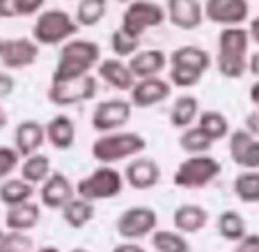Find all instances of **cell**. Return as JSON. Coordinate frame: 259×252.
Segmentation results:
<instances>
[{"mask_svg":"<svg viewBox=\"0 0 259 252\" xmlns=\"http://www.w3.org/2000/svg\"><path fill=\"white\" fill-rule=\"evenodd\" d=\"M101 62V46L97 41L90 39H71L60 49L58 64L51 82H67L83 78L92 71L94 67H99Z\"/></svg>","mask_w":259,"mask_h":252,"instance_id":"6da1fadb","label":"cell"},{"mask_svg":"<svg viewBox=\"0 0 259 252\" xmlns=\"http://www.w3.org/2000/svg\"><path fill=\"white\" fill-rule=\"evenodd\" d=\"M46 0H16V12L19 16H32L44 7Z\"/></svg>","mask_w":259,"mask_h":252,"instance_id":"74e56055","label":"cell"},{"mask_svg":"<svg viewBox=\"0 0 259 252\" xmlns=\"http://www.w3.org/2000/svg\"><path fill=\"white\" fill-rule=\"evenodd\" d=\"M250 101H252L254 106H257V110H259V78L250 85Z\"/></svg>","mask_w":259,"mask_h":252,"instance_id":"bcb514c9","label":"cell"},{"mask_svg":"<svg viewBox=\"0 0 259 252\" xmlns=\"http://www.w3.org/2000/svg\"><path fill=\"white\" fill-rule=\"evenodd\" d=\"M230 158L243 170H259V138L248 129L230 133Z\"/></svg>","mask_w":259,"mask_h":252,"instance_id":"9a60e30c","label":"cell"},{"mask_svg":"<svg viewBox=\"0 0 259 252\" xmlns=\"http://www.w3.org/2000/svg\"><path fill=\"white\" fill-rule=\"evenodd\" d=\"M44 142H46V124H39L37 119H25L16 126L14 149L19 151V156L37 154Z\"/></svg>","mask_w":259,"mask_h":252,"instance_id":"ffe728a7","label":"cell"},{"mask_svg":"<svg viewBox=\"0 0 259 252\" xmlns=\"http://www.w3.org/2000/svg\"><path fill=\"white\" fill-rule=\"evenodd\" d=\"M250 32L243 25L234 28H223L218 34V55H215V67L220 76L236 80L243 78L248 71V49H250Z\"/></svg>","mask_w":259,"mask_h":252,"instance_id":"7a4b0ae2","label":"cell"},{"mask_svg":"<svg viewBox=\"0 0 259 252\" xmlns=\"http://www.w3.org/2000/svg\"><path fill=\"white\" fill-rule=\"evenodd\" d=\"M99 90V80L97 76L88 73L83 78H76V80H67V82H51L49 88V101L55 106L64 108V106H78L85 103L90 99L97 97Z\"/></svg>","mask_w":259,"mask_h":252,"instance_id":"9c48e42d","label":"cell"},{"mask_svg":"<svg viewBox=\"0 0 259 252\" xmlns=\"http://www.w3.org/2000/svg\"><path fill=\"white\" fill-rule=\"evenodd\" d=\"M197 126H200L202 131H204L213 142L225 140V138H230V133H232L230 119L218 110H202L200 117H197Z\"/></svg>","mask_w":259,"mask_h":252,"instance_id":"f1b7e54d","label":"cell"},{"mask_svg":"<svg viewBox=\"0 0 259 252\" xmlns=\"http://www.w3.org/2000/svg\"><path fill=\"white\" fill-rule=\"evenodd\" d=\"M167 21L184 32H193L204 21V7L200 0H167Z\"/></svg>","mask_w":259,"mask_h":252,"instance_id":"2e32d148","label":"cell"},{"mask_svg":"<svg viewBox=\"0 0 259 252\" xmlns=\"http://www.w3.org/2000/svg\"><path fill=\"white\" fill-rule=\"evenodd\" d=\"M37 252H60L58 247H53V245H44V247H39Z\"/></svg>","mask_w":259,"mask_h":252,"instance_id":"c3c4849f","label":"cell"},{"mask_svg":"<svg viewBox=\"0 0 259 252\" xmlns=\"http://www.w3.org/2000/svg\"><path fill=\"white\" fill-rule=\"evenodd\" d=\"M51 175H53V167H51V158L46 154L37 151L32 156H25V160L21 163V179H25L32 186L44 184Z\"/></svg>","mask_w":259,"mask_h":252,"instance_id":"4316f807","label":"cell"},{"mask_svg":"<svg viewBox=\"0 0 259 252\" xmlns=\"http://www.w3.org/2000/svg\"><path fill=\"white\" fill-rule=\"evenodd\" d=\"M197 117H200V101H197V97H193V94H181V97L175 99V103H172V108H170V124L175 126V129L184 131V129L195 124Z\"/></svg>","mask_w":259,"mask_h":252,"instance_id":"d4e9b609","label":"cell"},{"mask_svg":"<svg viewBox=\"0 0 259 252\" xmlns=\"http://www.w3.org/2000/svg\"><path fill=\"white\" fill-rule=\"evenodd\" d=\"M73 193H76V186L71 184V179H69L67 175H62V172H53V175L41 184L39 199L46 208H60V211H62L73 199Z\"/></svg>","mask_w":259,"mask_h":252,"instance_id":"ac0fdd59","label":"cell"},{"mask_svg":"<svg viewBox=\"0 0 259 252\" xmlns=\"http://www.w3.org/2000/svg\"><path fill=\"white\" fill-rule=\"evenodd\" d=\"M113 252H145V247L138 245V243H133V241H126V243H119Z\"/></svg>","mask_w":259,"mask_h":252,"instance_id":"7bdbcfd3","label":"cell"},{"mask_svg":"<svg viewBox=\"0 0 259 252\" xmlns=\"http://www.w3.org/2000/svg\"><path fill=\"white\" fill-rule=\"evenodd\" d=\"M250 16L248 0H204V19L220 28L243 25Z\"/></svg>","mask_w":259,"mask_h":252,"instance_id":"7c38bea8","label":"cell"},{"mask_svg":"<svg viewBox=\"0 0 259 252\" xmlns=\"http://www.w3.org/2000/svg\"><path fill=\"white\" fill-rule=\"evenodd\" d=\"M14 88H16L14 78H12L10 73L0 71V99H7L12 92H14Z\"/></svg>","mask_w":259,"mask_h":252,"instance_id":"ab89813d","label":"cell"},{"mask_svg":"<svg viewBox=\"0 0 259 252\" xmlns=\"http://www.w3.org/2000/svg\"><path fill=\"white\" fill-rule=\"evenodd\" d=\"M108 12V0H80L76 7V21L80 28H94Z\"/></svg>","mask_w":259,"mask_h":252,"instance_id":"1f68e13d","label":"cell"},{"mask_svg":"<svg viewBox=\"0 0 259 252\" xmlns=\"http://www.w3.org/2000/svg\"><path fill=\"white\" fill-rule=\"evenodd\" d=\"M215 227H218V234L225 238V241H234V243L241 241V238L248 234V223H245V218L239 211H234V208L223 211V214L218 216Z\"/></svg>","mask_w":259,"mask_h":252,"instance_id":"83f0119b","label":"cell"},{"mask_svg":"<svg viewBox=\"0 0 259 252\" xmlns=\"http://www.w3.org/2000/svg\"><path fill=\"white\" fill-rule=\"evenodd\" d=\"M71 252H90V250H85V247H73Z\"/></svg>","mask_w":259,"mask_h":252,"instance_id":"681fc988","label":"cell"},{"mask_svg":"<svg viewBox=\"0 0 259 252\" xmlns=\"http://www.w3.org/2000/svg\"><path fill=\"white\" fill-rule=\"evenodd\" d=\"M234 195L245 204L259 202V170H243L234 179Z\"/></svg>","mask_w":259,"mask_h":252,"instance_id":"836d02e7","label":"cell"},{"mask_svg":"<svg viewBox=\"0 0 259 252\" xmlns=\"http://www.w3.org/2000/svg\"><path fill=\"white\" fill-rule=\"evenodd\" d=\"M97 73L108 88L119 90V92H131V88L136 85V73L131 71L128 64H124L119 58H106L99 62Z\"/></svg>","mask_w":259,"mask_h":252,"instance_id":"d6986e66","label":"cell"},{"mask_svg":"<svg viewBox=\"0 0 259 252\" xmlns=\"http://www.w3.org/2000/svg\"><path fill=\"white\" fill-rule=\"evenodd\" d=\"M248 71L252 73L254 78H259V51L254 55H250V60H248Z\"/></svg>","mask_w":259,"mask_h":252,"instance_id":"ee69618b","label":"cell"},{"mask_svg":"<svg viewBox=\"0 0 259 252\" xmlns=\"http://www.w3.org/2000/svg\"><path fill=\"white\" fill-rule=\"evenodd\" d=\"M115 3H131V0H115Z\"/></svg>","mask_w":259,"mask_h":252,"instance_id":"f907efd6","label":"cell"},{"mask_svg":"<svg viewBox=\"0 0 259 252\" xmlns=\"http://www.w3.org/2000/svg\"><path fill=\"white\" fill-rule=\"evenodd\" d=\"M152 245L156 252H191V243L186 241V234L179 229H158L152 234Z\"/></svg>","mask_w":259,"mask_h":252,"instance_id":"4dcf8cb0","label":"cell"},{"mask_svg":"<svg viewBox=\"0 0 259 252\" xmlns=\"http://www.w3.org/2000/svg\"><path fill=\"white\" fill-rule=\"evenodd\" d=\"M124 181L133 190H152L161 181V167L149 156H136L128 160L126 170H124Z\"/></svg>","mask_w":259,"mask_h":252,"instance_id":"e0dca14e","label":"cell"},{"mask_svg":"<svg viewBox=\"0 0 259 252\" xmlns=\"http://www.w3.org/2000/svg\"><path fill=\"white\" fill-rule=\"evenodd\" d=\"M78 21L64 10H46L32 25V39L39 46H58L78 32Z\"/></svg>","mask_w":259,"mask_h":252,"instance_id":"8992f818","label":"cell"},{"mask_svg":"<svg viewBox=\"0 0 259 252\" xmlns=\"http://www.w3.org/2000/svg\"><path fill=\"white\" fill-rule=\"evenodd\" d=\"M211 145H213V140H211V138L206 136V133L202 131L197 124L184 129V131H181V136H179V147L186 151L188 156H193V154H206V151L211 149Z\"/></svg>","mask_w":259,"mask_h":252,"instance_id":"d6a6232c","label":"cell"},{"mask_svg":"<svg viewBox=\"0 0 259 252\" xmlns=\"http://www.w3.org/2000/svg\"><path fill=\"white\" fill-rule=\"evenodd\" d=\"M147 149V140L136 131L101 133L92 142V158L101 165H113L119 160H131Z\"/></svg>","mask_w":259,"mask_h":252,"instance_id":"277c9868","label":"cell"},{"mask_svg":"<svg viewBox=\"0 0 259 252\" xmlns=\"http://www.w3.org/2000/svg\"><path fill=\"white\" fill-rule=\"evenodd\" d=\"M14 16H19L16 0H0V19H14Z\"/></svg>","mask_w":259,"mask_h":252,"instance_id":"60d3db41","label":"cell"},{"mask_svg":"<svg viewBox=\"0 0 259 252\" xmlns=\"http://www.w3.org/2000/svg\"><path fill=\"white\" fill-rule=\"evenodd\" d=\"M170 55H165L158 49H147V51H138L136 55H131L128 60V67L136 73V78H152L165 69Z\"/></svg>","mask_w":259,"mask_h":252,"instance_id":"603a6c76","label":"cell"},{"mask_svg":"<svg viewBox=\"0 0 259 252\" xmlns=\"http://www.w3.org/2000/svg\"><path fill=\"white\" fill-rule=\"evenodd\" d=\"M39 58V44L34 39H0V62L7 69H25L32 67Z\"/></svg>","mask_w":259,"mask_h":252,"instance_id":"4fadbf2b","label":"cell"},{"mask_svg":"<svg viewBox=\"0 0 259 252\" xmlns=\"http://www.w3.org/2000/svg\"><path fill=\"white\" fill-rule=\"evenodd\" d=\"M248 32H250V39H252L254 44L259 46V16H257V19H252V21H250V28H248Z\"/></svg>","mask_w":259,"mask_h":252,"instance_id":"f6af8a7d","label":"cell"},{"mask_svg":"<svg viewBox=\"0 0 259 252\" xmlns=\"http://www.w3.org/2000/svg\"><path fill=\"white\" fill-rule=\"evenodd\" d=\"M172 94V82L163 80L158 76L152 78H138L136 85L128 92V101L133 103V108H154L158 103H163Z\"/></svg>","mask_w":259,"mask_h":252,"instance_id":"5bb4252c","label":"cell"},{"mask_svg":"<svg viewBox=\"0 0 259 252\" xmlns=\"http://www.w3.org/2000/svg\"><path fill=\"white\" fill-rule=\"evenodd\" d=\"M172 223L181 234H197L209 223V211L202 208L200 204H181L172 214Z\"/></svg>","mask_w":259,"mask_h":252,"instance_id":"7402d4cb","label":"cell"},{"mask_svg":"<svg viewBox=\"0 0 259 252\" xmlns=\"http://www.w3.org/2000/svg\"><path fill=\"white\" fill-rule=\"evenodd\" d=\"M97 216V206L94 202L83 197H73L67 206L62 208V220L71 229H83L88 223H92V218Z\"/></svg>","mask_w":259,"mask_h":252,"instance_id":"484cf974","label":"cell"},{"mask_svg":"<svg viewBox=\"0 0 259 252\" xmlns=\"http://www.w3.org/2000/svg\"><path fill=\"white\" fill-rule=\"evenodd\" d=\"M156 225L158 216L152 206H131L119 214L115 229L124 241H138L156 232Z\"/></svg>","mask_w":259,"mask_h":252,"instance_id":"30bf717a","label":"cell"},{"mask_svg":"<svg viewBox=\"0 0 259 252\" xmlns=\"http://www.w3.org/2000/svg\"><path fill=\"white\" fill-rule=\"evenodd\" d=\"M19 165V151L14 147H0V179H7Z\"/></svg>","mask_w":259,"mask_h":252,"instance_id":"8d00e7d4","label":"cell"},{"mask_svg":"<svg viewBox=\"0 0 259 252\" xmlns=\"http://www.w3.org/2000/svg\"><path fill=\"white\" fill-rule=\"evenodd\" d=\"M220 175H223V165H220L218 158H213L209 154H193L177 165L172 181L179 188L197 190L213 184Z\"/></svg>","mask_w":259,"mask_h":252,"instance_id":"5b68a950","label":"cell"},{"mask_svg":"<svg viewBox=\"0 0 259 252\" xmlns=\"http://www.w3.org/2000/svg\"><path fill=\"white\" fill-rule=\"evenodd\" d=\"M165 16L167 12L154 0H131L128 7L122 12L119 28L126 30L133 37H142L147 30L158 28L165 21Z\"/></svg>","mask_w":259,"mask_h":252,"instance_id":"ba28073f","label":"cell"},{"mask_svg":"<svg viewBox=\"0 0 259 252\" xmlns=\"http://www.w3.org/2000/svg\"><path fill=\"white\" fill-rule=\"evenodd\" d=\"M167 67H170L172 88L191 90L195 85H200L204 73L211 69V53L204 51L202 46H179L170 53Z\"/></svg>","mask_w":259,"mask_h":252,"instance_id":"3957f363","label":"cell"},{"mask_svg":"<svg viewBox=\"0 0 259 252\" xmlns=\"http://www.w3.org/2000/svg\"><path fill=\"white\" fill-rule=\"evenodd\" d=\"M46 142L53 149L67 151L76 142V124L67 115H55L46 121Z\"/></svg>","mask_w":259,"mask_h":252,"instance_id":"44dd1931","label":"cell"},{"mask_svg":"<svg viewBox=\"0 0 259 252\" xmlns=\"http://www.w3.org/2000/svg\"><path fill=\"white\" fill-rule=\"evenodd\" d=\"M110 49L117 58H131L140 51V37H133L126 30L117 28L113 34H110Z\"/></svg>","mask_w":259,"mask_h":252,"instance_id":"e575fe53","label":"cell"},{"mask_svg":"<svg viewBox=\"0 0 259 252\" xmlns=\"http://www.w3.org/2000/svg\"><path fill=\"white\" fill-rule=\"evenodd\" d=\"M7 126V110L0 106V129H5Z\"/></svg>","mask_w":259,"mask_h":252,"instance_id":"7dc6e473","label":"cell"},{"mask_svg":"<svg viewBox=\"0 0 259 252\" xmlns=\"http://www.w3.org/2000/svg\"><path fill=\"white\" fill-rule=\"evenodd\" d=\"M245 129H248L254 138H259V110L250 112V115L245 117Z\"/></svg>","mask_w":259,"mask_h":252,"instance_id":"b9f144b4","label":"cell"},{"mask_svg":"<svg viewBox=\"0 0 259 252\" xmlns=\"http://www.w3.org/2000/svg\"><path fill=\"white\" fill-rule=\"evenodd\" d=\"M41 220V208L39 204L34 202H23L16 204V206H7V216H5V225L7 229H14V232H30L39 225Z\"/></svg>","mask_w":259,"mask_h":252,"instance_id":"cb8c5ba5","label":"cell"},{"mask_svg":"<svg viewBox=\"0 0 259 252\" xmlns=\"http://www.w3.org/2000/svg\"><path fill=\"white\" fill-rule=\"evenodd\" d=\"M232 252H259V234H245L241 241H236Z\"/></svg>","mask_w":259,"mask_h":252,"instance_id":"f35d334b","label":"cell"},{"mask_svg":"<svg viewBox=\"0 0 259 252\" xmlns=\"http://www.w3.org/2000/svg\"><path fill=\"white\" fill-rule=\"evenodd\" d=\"M133 117V103L126 99H106L92 110V129L99 133H110L126 126Z\"/></svg>","mask_w":259,"mask_h":252,"instance_id":"8fae6325","label":"cell"},{"mask_svg":"<svg viewBox=\"0 0 259 252\" xmlns=\"http://www.w3.org/2000/svg\"><path fill=\"white\" fill-rule=\"evenodd\" d=\"M124 188V175H119L110 165H101L94 172L85 175L83 179L76 184V195L90 202H99V199H113L122 193Z\"/></svg>","mask_w":259,"mask_h":252,"instance_id":"52a82bcc","label":"cell"},{"mask_svg":"<svg viewBox=\"0 0 259 252\" xmlns=\"http://www.w3.org/2000/svg\"><path fill=\"white\" fill-rule=\"evenodd\" d=\"M34 186L28 184L25 179H5L0 184V202L5 206H16L28 199H32Z\"/></svg>","mask_w":259,"mask_h":252,"instance_id":"f546056e","label":"cell"},{"mask_svg":"<svg viewBox=\"0 0 259 252\" xmlns=\"http://www.w3.org/2000/svg\"><path fill=\"white\" fill-rule=\"evenodd\" d=\"M34 243L25 232L5 229L0 232V252H32Z\"/></svg>","mask_w":259,"mask_h":252,"instance_id":"d590c367","label":"cell"}]
</instances>
